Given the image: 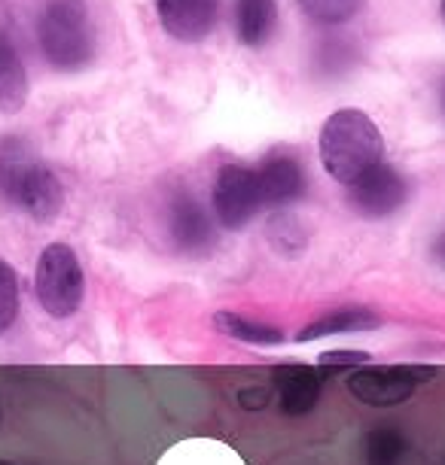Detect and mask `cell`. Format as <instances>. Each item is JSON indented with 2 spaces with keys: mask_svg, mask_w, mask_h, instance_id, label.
<instances>
[{
  "mask_svg": "<svg viewBox=\"0 0 445 465\" xmlns=\"http://www.w3.org/2000/svg\"><path fill=\"white\" fill-rule=\"evenodd\" d=\"M0 198L37 223H52L65 204V189L25 140L6 137L0 143Z\"/></svg>",
  "mask_w": 445,
  "mask_h": 465,
  "instance_id": "1",
  "label": "cell"
},
{
  "mask_svg": "<svg viewBox=\"0 0 445 465\" xmlns=\"http://www.w3.org/2000/svg\"><path fill=\"white\" fill-rule=\"evenodd\" d=\"M381 155L385 140L363 110H336L320 128V162L342 186H351L366 171L381 164Z\"/></svg>",
  "mask_w": 445,
  "mask_h": 465,
  "instance_id": "2",
  "label": "cell"
},
{
  "mask_svg": "<svg viewBox=\"0 0 445 465\" xmlns=\"http://www.w3.org/2000/svg\"><path fill=\"white\" fill-rule=\"evenodd\" d=\"M43 58L56 70H80L95 55V31L83 0H46L37 19Z\"/></svg>",
  "mask_w": 445,
  "mask_h": 465,
  "instance_id": "3",
  "label": "cell"
},
{
  "mask_svg": "<svg viewBox=\"0 0 445 465\" xmlns=\"http://www.w3.org/2000/svg\"><path fill=\"white\" fill-rule=\"evenodd\" d=\"M34 292L52 320H71L83 304L86 277L76 252L67 243H49L34 271Z\"/></svg>",
  "mask_w": 445,
  "mask_h": 465,
  "instance_id": "4",
  "label": "cell"
},
{
  "mask_svg": "<svg viewBox=\"0 0 445 465\" xmlns=\"http://www.w3.org/2000/svg\"><path fill=\"white\" fill-rule=\"evenodd\" d=\"M436 371L421 365H360L348 374V390L357 401L369 408L403 405L415 386L430 381Z\"/></svg>",
  "mask_w": 445,
  "mask_h": 465,
  "instance_id": "5",
  "label": "cell"
},
{
  "mask_svg": "<svg viewBox=\"0 0 445 465\" xmlns=\"http://www.w3.org/2000/svg\"><path fill=\"white\" fill-rule=\"evenodd\" d=\"M263 207V192H259V177L253 168L244 164H226L217 173L214 183V213L223 228L238 232L250 223Z\"/></svg>",
  "mask_w": 445,
  "mask_h": 465,
  "instance_id": "6",
  "label": "cell"
},
{
  "mask_svg": "<svg viewBox=\"0 0 445 465\" xmlns=\"http://www.w3.org/2000/svg\"><path fill=\"white\" fill-rule=\"evenodd\" d=\"M406 195H409L406 177L385 162L375 164L372 171H366L360 180L348 186V201L366 219H385L390 213H397L406 204Z\"/></svg>",
  "mask_w": 445,
  "mask_h": 465,
  "instance_id": "7",
  "label": "cell"
},
{
  "mask_svg": "<svg viewBox=\"0 0 445 465\" xmlns=\"http://www.w3.org/2000/svg\"><path fill=\"white\" fill-rule=\"evenodd\" d=\"M168 225H171V238L174 247L187 256H202L205 250H211L214 243V223L207 216V210L198 204L193 195H177L171 204L168 213Z\"/></svg>",
  "mask_w": 445,
  "mask_h": 465,
  "instance_id": "8",
  "label": "cell"
},
{
  "mask_svg": "<svg viewBox=\"0 0 445 465\" xmlns=\"http://www.w3.org/2000/svg\"><path fill=\"white\" fill-rule=\"evenodd\" d=\"M162 28L177 40H202L217 22V0H156Z\"/></svg>",
  "mask_w": 445,
  "mask_h": 465,
  "instance_id": "9",
  "label": "cell"
},
{
  "mask_svg": "<svg viewBox=\"0 0 445 465\" xmlns=\"http://www.w3.org/2000/svg\"><path fill=\"white\" fill-rule=\"evenodd\" d=\"M275 383L281 414L302 417L311 414V408L318 405L320 390H324V374L308 365H284L275 371Z\"/></svg>",
  "mask_w": 445,
  "mask_h": 465,
  "instance_id": "10",
  "label": "cell"
},
{
  "mask_svg": "<svg viewBox=\"0 0 445 465\" xmlns=\"http://www.w3.org/2000/svg\"><path fill=\"white\" fill-rule=\"evenodd\" d=\"M257 177L259 192H263V204L268 207L296 204L305 195V171L290 155H272L268 162H263Z\"/></svg>",
  "mask_w": 445,
  "mask_h": 465,
  "instance_id": "11",
  "label": "cell"
},
{
  "mask_svg": "<svg viewBox=\"0 0 445 465\" xmlns=\"http://www.w3.org/2000/svg\"><path fill=\"white\" fill-rule=\"evenodd\" d=\"M381 326V317L369 307H336V311L324 313L314 322H308L299 335H296V344H311V341L329 338V335H357V331H372Z\"/></svg>",
  "mask_w": 445,
  "mask_h": 465,
  "instance_id": "12",
  "label": "cell"
},
{
  "mask_svg": "<svg viewBox=\"0 0 445 465\" xmlns=\"http://www.w3.org/2000/svg\"><path fill=\"white\" fill-rule=\"evenodd\" d=\"M28 101V74H25L22 55L10 40V34L0 31V113H15Z\"/></svg>",
  "mask_w": 445,
  "mask_h": 465,
  "instance_id": "13",
  "label": "cell"
},
{
  "mask_svg": "<svg viewBox=\"0 0 445 465\" xmlns=\"http://www.w3.org/2000/svg\"><path fill=\"white\" fill-rule=\"evenodd\" d=\"M275 22V0H238V6H235V28H238L244 46H263L272 37Z\"/></svg>",
  "mask_w": 445,
  "mask_h": 465,
  "instance_id": "14",
  "label": "cell"
},
{
  "mask_svg": "<svg viewBox=\"0 0 445 465\" xmlns=\"http://www.w3.org/2000/svg\"><path fill=\"white\" fill-rule=\"evenodd\" d=\"M214 326L220 335L226 338H235L241 344H250V347H278L284 344V331L275 329V326H266V322H257L244 313H235V311H217L214 313Z\"/></svg>",
  "mask_w": 445,
  "mask_h": 465,
  "instance_id": "15",
  "label": "cell"
},
{
  "mask_svg": "<svg viewBox=\"0 0 445 465\" xmlns=\"http://www.w3.org/2000/svg\"><path fill=\"white\" fill-rule=\"evenodd\" d=\"M406 438L397 426H375L366 435V465H403Z\"/></svg>",
  "mask_w": 445,
  "mask_h": 465,
  "instance_id": "16",
  "label": "cell"
},
{
  "mask_svg": "<svg viewBox=\"0 0 445 465\" xmlns=\"http://www.w3.org/2000/svg\"><path fill=\"white\" fill-rule=\"evenodd\" d=\"M19 311H22L19 274H15V268L10 265V262L0 259V338L15 326Z\"/></svg>",
  "mask_w": 445,
  "mask_h": 465,
  "instance_id": "17",
  "label": "cell"
},
{
  "mask_svg": "<svg viewBox=\"0 0 445 465\" xmlns=\"http://www.w3.org/2000/svg\"><path fill=\"white\" fill-rule=\"evenodd\" d=\"M363 0H299V6L311 19L324 22V25H339L360 10Z\"/></svg>",
  "mask_w": 445,
  "mask_h": 465,
  "instance_id": "18",
  "label": "cell"
},
{
  "mask_svg": "<svg viewBox=\"0 0 445 465\" xmlns=\"http://www.w3.org/2000/svg\"><path fill=\"white\" fill-rule=\"evenodd\" d=\"M272 243L278 252H284V256H299V252L305 250V232L302 225L296 223V219H275L272 223Z\"/></svg>",
  "mask_w": 445,
  "mask_h": 465,
  "instance_id": "19",
  "label": "cell"
},
{
  "mask_svg": "<svg viewBox=\"0 0 445 465\" xmlns=\"http://www.w3.org/2000/svg\"><path fill=\"white\" fill-rule=\"evenodd\" d=\"M366 362H369L366 350H329V353L320 356V371L333 374V371H342V368H360Z\"/></svg>",
  "mask_w": 445,
  "mask_h": 465,
  "instance_id": "20",
  "label": "cell"
},
{
  "mask_svg": "<svg viewBox=\"0 0 445 465\" xmlns=\"http://www.w3.org/2000/svg\"><path fill=\"white\" fill-rule=\"evenodd\" d=\"M238 401H241V408H248V411H263L268 408V401H272V392H268L266 386H248V390L238 392Z\"/></svg>",
  "mask_w": 445,
  "mask_h": 465,
  "instance_id": "21",
  "label": "cell"
},
{
  "mask_svg": "<svg viewBox=\"0 0 445 465\" xmlns=\"http://www.w3.org/2000/svg\"><path fill=\"white\" fill-rule=\"evenodd\" d=\"M430 259L445 271V232H440L433 238V243H430Z\"/></svg>",
  "mask_w": 445,
  "mask_h": 465,
  "instance_id": "22",
  "label": "cell"
},
{
  "mask_svg": "<svg viewBox=\"0 0 445 465\" xmlns=\"http://www.w3.org/2000/svg\"><path fill=\"white\" fill-rule=\"evenodd\" d=\"M440 107H442V116H445V83H442V89H440Z\"/></svg>",
  "mask_w": 445,
  "mask_h": 465,
  "instance_id": "23",
  "label": "cell"
},
{
  "mask_svg": "<svg viewBox=\"0 0 445 465\" xmlns=\"http://www.w3.org/2000/svg\"><path fill=\"white\" fill-rule=\"evenodd\" d=\"M0 423H4V408H0Z\"/></svg>",
  "mask_w": 445,
  "mask_h": 465,
  "instance_id": "24",
  "label": "cell"
},
{
  "mask_svg": "<svg viewBox=\"0 0 445 465\" xmlns=\"http://www.w3.org/2000/svg\"><path fill=\"white\" fill-rule=\"evenodd\" d=\"M442 19H445V0H442Z\"/></svg>",
  "mask_w": 445,
  "mask_h": 465,
  "instance_id": "25",
  "label": "cell"
},
{
  "mask_svg": "<svg viewBox=\"0 0 445 465\" xmlns=\"http://www.w3.org/2000/svg\"><path fill=\"white\" fill-rule=\"evenodd\" d=\"M0 465H13V462H6V460H0Z\"/></svg>",
  "mask_w": 445,
  "mask_h": 465,
  "instance_id": "26",
  "label": "cell"
}]
</instances>
